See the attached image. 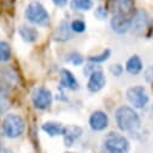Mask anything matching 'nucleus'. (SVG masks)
<instances>
[{
    "label": "nucleus",
    "instance_id": "obj_24",
    "mask_svg": "<svg viewBox=\"0 0 153 153\" xmlns=\"http://www.w3.org/2000/svg\"><path fill=\"white\" fill-rule=\"evenodd\" d=\"M98 70H100V68H99L95 63H91V64H88V65L85 66L83 74H85L86 76H91L93 72H95V71H98Z\"/></svg>",
    "mask_w": 153,
    "mask_h": 153
},
{
    "label": "nucleus",
    "instance_id": "obj_23",
    "mask_svg": "<svg viewBox=\"0 0 153 153\" xmlns=\"http://www.w3.org/2000/svg\"><path fill=\"white\" fill-rule=\"evenodd\" d=\"M66 28H69L68 24H66V23H62V25H60V28H59V30L62 31V34H58V37H56L57 40H60V37H63L62 40L70 39V37H71V35H70V33H69V29H66Z\"/></svg>",
    "mask_w": 153,
    "mask_h": 153
},
{
    "label": "nucleus",
    "instance_id": "obj_15",
    "mask_svg": "<svg viewBox=\"0 0 153 153\" xmlns=\"http://www.w3.org/2000/svg\"><path fill=\"white\" fill-rule=\"evenodd\" d=\"M19 35L25 42H35L39 37V33L34 27H28V25H22L19 28Z\"/></svg>",
    "mask_w": 153,
    "mask_h": 153
},
{
    "label": "nucleus",
    "instance_id": "obj_3",
    "mask_svg": "<svg viewBox=\"0 0 153 153\" xmlns=\"http://www.w3.org/2000/svg\"><path fill=\"white\" fill-rule=\"evenodd\" d=\"M25 130V123L18 114L9 113L3 121V131L10 139H16L21 136Z\"/></svg>",
    "mask_w": 153,
    "mask_h": 153
},
{
    "label": "nucleus",
    "instance_id": "obj_14",
    "mask_svg": "<svg viewBox=\"0 0 153 153\" xmlns=\"http://www.w3.org/2000/svg\"><path fill=\"white\" fill-rule=\"evenodd\" d=\"M126 69L129 74L131 75H137L142 71L143 69V64H142V60L139 56H131L128 60H127V64H126Z\"/></svg>",
    "mask_w": 153,
    "mask_h": 153
},
{
    "label": "nucleus",
    "instance_id": "obj_21",
    "mask_svg": "<svg viewBox=\"0 0 153 153\" xmlns=\"http://www.w3.org/2000/svg\"><path fill=\"white\" fill-rule=\"evenodd\" d=\"M68 62H70L72 65H81L82 63H83V58H82V56L80 54V53H71V54H69V57H68Z\"/></svg>",
    "mask_w": 153,
    "mask_h": 153
},
{
    "label": "nucleus",
    "instance_id": "obj_31",
    "mask_svg": "<svg viewBox=\"0 0 153 153\" xmlns=\"http://www.w3.org/2000/svg\"><path fill=\"white\" fill-rule=\"evenodd\" d=\"M66 153H74V152H66Z\"/></svg>",
    "mask_w": 153,
    "mask_h": 153
},
{
    "label": "nucleus",
    "instance_id": "obj_7",
    "mask_svg": "<svg viewBox=\"0 0 153 153\" xmlns=\"http://www.w3.org/2000/svg\"><path fill=\"white\" fill-rule=\"evenodd\" d=\"M52 93L47 88H37L33 93V104L36 108L39 110H46L50 108L52 105Z\"/></svg>",
    "mask_w": 153,
    "mask_h": 153
},
{
    "label": "nucleus",
    "instance_id": "obj_5",
    "mask_svg": "<svg viewBox=\"0 0 153 153\" xmlns=\"http://www.w3.org/2000/svg\"><path fill=\"white\" fill-rule=\"evenodd\" d=\"M126 95L128 101L135 108H143L149 101V97L146 92V88L142 86H134L128 88Z\"/></svg>",
    "mask_w": 153,
    "mask_h": 153
},
{
    "label": "nucleus",
    "instance_id": "obj_2",
    "mask_svg": "<svg viewBox=\"0 0 153 153\" xmlns=\"http://www.w3.org/2000/svg\"><path fill=\"white\" fill-rule=\"evenodd\" d=\"M104 148L106 153H129L130 143L118 133H108L104 140Z\"/></svg>",
    "mask_w": 153,
    "mask_h": 153
},
{
    "label": "nucleus",
    "instance_id": "obj_11",
    "mask_svg": "<svg viewBox=\"0 0 153 153\" xmlns=\"http://www.w3.org/2000/svg\"><path fill=\"white\" fill-rule=\"evenodd\" d=\"M131 25V18L129 17H122V16H113L111 19V28L113 31L118 34H126L130 30Z\"/></svg>",
    "mask_w": 153,
    "mask_h": 153
},
{
    "label": "nucleus",
    "instance_id": "obj_17",
    "mask_svg": "<svg viewBox=\"0 0 153 153\" xmlns=\"http://www.w3.org/2000/svg\"><path fill=\"white\" fill-rule=\"evenodd\" d=\"M71 7L74 10L88 11L93 7V1L92 0H71Z\"/></svg>",
    "mask_w": 153,
    "mask_h": 153
},
{
    "label": "nucleus",
    "instance_id": "obj_29",
    "mask_svg": "<svg viewBox=\"0 0 153 153\" xmlns=\"http://www.w3.org/2000/svg\"><path fill=\"white\" fill-rule=\"evenodd\" d=\"M0 153H12L10 149H5V148H3V149H0Z\"/></svg>",
    "mask_w": 153,
    "mask_h": 153
},
{
    "label": "nucleus",
    "instance_id": "obj_13",
    "mask_svg": "<svg viewBox=\"0 0 153 153\" xmlns=\"http://www.w3.org/2000/svg\"><path fill=\"white\" fill-rule=\"evenodd\" d=\"M82 135V129L80 127H76V126H70V127H65L64 130V142L66 146H72V143L77 140L80 136Z\"/></svg>",
    "mask_w": 153,
    "mask_h": 153
},
{
    "label": "nucleus",
    "instance_id": "obj_25",
    "mask_svg": "<svg viewBox=\"0 0 153 153\" xmlns=\"http://www.w3.org/2000/svg\"><path fill=\"white\" fill-rule=\"evenodd\" d=\"M110 71L114 76H121L123 74V66L121 64H113V65L110 66Z\"/></svg>",
    "mask_w": 153,
    "mask_h": 153
},
{
    "label": "nucleus",
    "instance_id": "obj_30",
    "mask_svg": "<svg viewBox=\"0 0 153 153\" xmlns=\"http://www.w3.org/2000/svg\"><path fill=\"white\" fill-rule=\"evenodd\" d=\"M152 92H153V83H152Z\"/></svg>",
    "mask_w": 153,
    "mask_h": 153
},
{
    "label": "nucleus",
    "instance_id": "obj_18",
    "mask_svg": "<svg viewBox=\"0 0 153 153\" xmlns=\"http://www.w3.org/2000/svg\"><path fill=\"white\" fill-rule=\"evenodd\" d=\"M11 58V47L7 42L0 41V62H7Z\"/></svg>",
    "mask_w": 153,
    "mask_h": 153
},
{
    "label": "nucleus",
    "instance_id": "obj_28",
    "mask_svg": "<svg viewBox=\"0 0 153 153\" xmlns=\"http://www.w3.org/2000/svg\"><path fill=\"white\" fill-rule=\"evenodd\" d=\"M149 33H151V36H152V39H153V21L151 22V25H149Z\"/></svg>",
    "mask_w": 153,
    "mask_h": 153
},
{
    "label": "nucleus",
    "instance_id": "obj_20",
    "mask_svg": "<svg viewBox=\"0 0 153 153\" xmlns=\"http://www.w3.org/2000/svg\"><path fill=\"white\" fill-rule=\"evenodd\" d=\"M71 30L75 33H83L86 30V23L81 19H76L71 23Z\"/></svg>",
    "mask_w": 153,
    "mask_h": 153
},
{
    "label": "nucleus",
    "instance_id": "obj_19",
    "mask_svg": "<svg viewBox=\"0 0 153 153\" xmlns=\"http://www.w3.org/2000/svg\"><path fill=\"white\" fill-rule=\"evenodd\" d=\"M110 54H111V51L110 50H105L99 56H93V57H89V62L91 63H95V64H99V63H102L105 60H107L110 58Z\"/></svg>",
    "mask_w": 153,
    "mask_h": 153
},
{
    "label": "nucleus",
    "instance_id": "obj_27",
    "mask_svg": "<svg viewBox=\"0 0 153 153\" xmlns=\"http://www.w3.org/2000/svg\"><path fill=\"white\" fill-rule=\"evenodd\" d=\"M53 3H54L57 6H64V5H66L68 0H53Z\"/></svg>",
    "mask_w": 153,
    "mask_h": 153
},
{
    "label": "nucleus",
    "instance_id": "obj_4",
    "mask_svg": "<svg viewBox=\"0 0 153 153\" xmlns=\"http://www.w3.org/2000/svg\"><path fill=\"white\" fill-rule=\"evenodd\" d=\"M25 18L35 24L46 25L50 22V15L46 9L37 1L30 3L25 9Z\"/></svg>",
    "mask_w": 153,
    "mask_h": 153
},
{
    "label": "nucleus",
    "instance_id": "obj_22",
    "mask_svg": "<svg viewBox=\"0 0 153 153\" xmlns=\"http://www.w3.org/2000/svg\"><path fill=\"white\" fill-rule=\"evenodd\" d=\"M9 107H10V101H9V99H7L5 95H3L1 93H0V114L5 113V112L9 110Z\"/></svg>",
    "mask_w": 153,
    "mask_h": 153
},
{
    "label": "nucleus",
    "instance_id": "obj_6",
    "mask_svg": "<svg viewBox=\"0 0 153 153\" xmlns=\"http://www.w3.org/2000/svg\"><path fill=\"white\" fill-rule=\"evenodd\" d=\"M149 27V22H148V15L145 10H137L136 12H134L133 18H131V25H130V30H133V33L137 36L143 35V33L147 30V28Z\"/></svg>",
    "mask_w": 153,
    "mask_h": 153
},
{
    "label": "nucleus",
    "instance_id": "obj_32",
    "mask_svg": "<svg viewBox=\"0 0 153 153\" xmlns=\"http://www.w3.org/2000/svg\"><path fill=\"white\" fill-rule=\"evenodd\" d=\"M0 149H1V148H0Z\"/></svg>",
    "mask_w": 153,
    "mask_h": 153
},
{
    "label": "nucleus",
    "instance_id": "obj_9",
    "mask_svg": "<svg viewBox=\"0 0 153 153\" xmlns=\"http://www.w3.org/2000/svg\"><path fill=\"white\" fill-rule=\"evenodd\" d=\"M89 126L93 130L95 131H101L105 130L108 126V117L107 114L102 111H95L92 113L89 117Z\"/></svg>",
    "mask_w": 153,
    "mask_h": 153
},
{
    "label": "nucleus",
    "instance_id": "obj_12",
    "mask_svg": "<svg viewBox=\"0 0 153 153\" xmlns=\"http://www.w3.org/2000/svg\"><path fill=\"white\" fill-rule=\"evenodd\" d=\"M60 86L63 88H68L71 91L79 89V82L75 79L72 72H70L66 69L60 70Z\"/></svg>",
    "mask_w": 153,
    "mask_h": 153
},
{
    "label": "nucleus",
    "instance_id": "obj_26",
    "mask_svg": "<svg viewBox=\"0 0 153 153\" xmlns=\"http://www.w3.org/2000/svg\"><path fill=\"white\" fill-rule=\"evenodd\" d=\"M95 16H97L99 19H105V18L107 17V10H106L105 7H102V6H100V7H98V9L95 10Z\"/></svg>",
    "mask_w": 153,
    "mask_h": 153
},
{
    "label": "nucleus",
    "instance_id": "obj_1",
    "mask_svg": "<svg viewBox=\"0 0 153 153\" xmlns=\"http://www.w3.org/2000/svg\"><path fill=\"white\" fill-rule=\"evenodd\" d=\"M116 123L122 131L135 133L141 127V120L139 113L129 106H121L116 111Z\"/></svg>",
    "mask_w": 153,
    "mask_h": 153
},
{
    "label": "nucleus",
    "instance_id": "obj_8",
    "mask_svg": "<svg viewBox=\"0 0 153 153\" xmlns=\"http://www.w3.org/2000/svg\"><path fill=\"white\" fill-rule=\"evenodd\" d=\"M111 12L113 16L129 17L134 15V1L133 0H111Z\"/></svg>",
    "mask_w": 153,
    "mask_h": 153
},
{
    "label": "nucleus",
    "instance_id": "obj_10",
    "mask_svg": "<svg viewBox=\"0 0 153 153\" xmlns=\"http://www.w3.org/2000/svg\"><path fill=\"white\" fill-rule=\"evenodd\" d=\"M106 85V77L101 70H98L95 72H93L89 76V80H88V89L92 93H97L99 91H101Z\"/></svg>",
    "mask_w": 153,
    "mask_h": 153
},
{
    "label": "nucleus",
    "instance_id": "obj_16",
    "mask_svg": "<svg viewBox=\"0 0 153 153\" xmlns=\"http://www.w3.org/2000/svg\"><path fill=\"white\" fill-rule=\"evenodd\" d=\"M42 130L48 134L50 136H57V135H63L65 127H63L58 122H46L42 124Z\"/></svg>",
    "mask_w": 153,
    "mask_h": 153
}]
</instances>
